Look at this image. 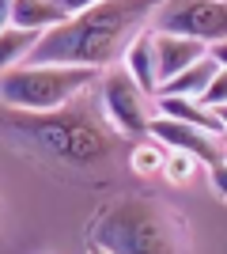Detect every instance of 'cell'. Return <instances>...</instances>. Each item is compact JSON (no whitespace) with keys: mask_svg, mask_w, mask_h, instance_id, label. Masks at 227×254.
<instances>
[{"mask_svg":"<svg viewBox=\"0 0 227 254\" xmlns=\"http://www.w3.org/2000/svg\"><path fill=\"white\" fill-rule=\"evenodd\" d=\"M167 0H98L80 15H68L61 27L38 38L27 64H87L102 68L136 38L144 23Z\"/></svg>","mask_w":227,"mask_h":254,"instance_id":"cell-1","label":"cell"},{"mask_svg":"<svg viewBox=\"0 0 227 254\" xmlns=\"http://www.w3.org/2000/svg\"><path fill=\"white\" fill-rule=\"evenodd\" d=\"M0 137L15 148L38 152V156L61 159V163H98L110 159L118 129L106 122V110H95L87 103H65L57 110H0Z\"/></svg>","mask_w":227,"mask_h":254,"instance_id":"cell-2","label":"cell"},{"mask_svg":"<svg viewBox=\"0 0 227 254\" xmlns=\"http://www.w3.org/2000/svg\"><path fill=\"white\" fill-rule=\"evenodd\" d=\"M91 243L110 254H189L182 216L155 197H118L95 216Z\"/></svg>","mask_w":227,"mask_h":254,"instance_id":"cell-3","label":"cell"},{"mask_svg":"<svg viewBox=\"0 0 227 254\" xmlns=\"http://www.w3.org/2000/svg\"><path fill=\"white\" fill-rule=\"evenodd\" d=\"M98 80L87 64H11L0 72V103L15 110H57Z\"/></svg>","mask_w":227,"mask_h":254,"instance_id":"cell-4","label":"cell"},{"mask_svg":"<svg viewBox=\"0 0 227 254\" xmlns=\"http://www.w3.org/2000/svg\"><path fill=\"white\" fill-rule=\"evenodd\" d=\"M98 103H102L106 118L114 122V129H118V133H125V137H144V133L151 129L148 91L133 80L129 68H110V72L102 76Z\"/></svg>","mask_w":227,"mask_h":254,"instance_id":"cell-5","label":"cell"},{"mask_svg":"<svg viewBox=\"0 0 227 254\" xmlns=\"http://www.w3.org/2000/svg\"><path fill=\"white\" fill-rule=\"evenodd\" d=\"M155 15H159V31L189 34L205 46L227 38V0H167Z\"/></svg>","mask_w":227,"mask_h":254,"instance_id":"cell-6","label":"cell"},{"mask_svg":"<svg viewBox=\"0 0 227 254\" xmlns=\"http://www.w3.org/2000/svg\"><path fill=\"white\" fill-rule=\"evenodd\" d=\"M151 137L159 140V144H167V148H178V152H189L193 159H201L205 167H216V163H224L227 159V137H216V133H208V129H197L189 126V122H178V118H151Z\"/></svg>","mask_w":227,"mask_h":254,"instance_id":"cell-7","label":"cell"},{"mask_svg":"<svg viewBox=\"0 0 227 254\" xmlns=\"http://www.w3.org/2000/svg\"><path fill=\"white\" fill-rule=\"evenodd\" d=\"M155 57H159V84L178 76L182 68H189L193 61L208 57V46L201 38H189V34H171L159 31L155 34Z\"/></svg>","mask_w":227,"mask_h":254,"instance_id":"cell-8","label":"cell"},{"mask_svg":"<svg viewBox=\"0 0 227 254\" xmlns=\"http://www.w3.org/2000/svg\"><path fill=\"white\" fill-rule=\"evenodd\" d=\"M125 68L133 72V80L148 91L159 95V57H155V34H136L125 46Z\"/></svg>","mask_w":227,"mask_h":254,"instance_id":"cell-9","label":"cell"},{"mask_svg":"<svg viewBox=\"0 0 227 254\" xmlns=\"http://www.w3.org/2000/svg\"><path fill=\"white\" fill-rule=\"evenodd\" d=\"M68 19V11L57 4V0H15L11 4V27H23V31H53Z\"/></svg>","mask_w":227,"mask_h":254,"instance_id":"cell-10","label":"cell"},{"mask_svg":"<svg viewBox=\"0 0 227 254\" xmlns=\"http://www.w3.org/2000/svg\"><path fill=\"white\" fill-rule=\"evenodd\" d=\"M159 110L167 118H178V122H189L197 129H208V133H216L224 137V122L212 106H205L201 99H185V95H159Z\"/></svg>","mask_w":227,"mask_h":254,"instance_id":"cell-11","label":"cell"},{"mask_svg":"<svg viewBox=\"0 0 227 254\" xmlns=\"http://www.w3.org/2000/svg\"><path fill=\"white\" fill-rule=\"evenodd\" d=\"M220 72V64L212 61V57H201V61H193L189 68H182L178 76H171V80H163L159 84V95H185V99H201V91L208 87V80Z\"/></svg>","mask_w":227,"mask_h":254,"instance_id":"cell-12","label":"cell"},{"mask_svg":"<svg viewBox=\"0 0 227 254\" xmlns=\"http://www.w3.org/2000/svg\"><path fill=\"white\" fill-rule=\"evenodd\" d=\"M42 31H23V27H4L0 31V72L11 68L15 61H27V53L38 46Z\"/></svg>","mask_w":227,"mask_h":254,"instance_id":"cell-13","label":"cell"},{"mask_svg":"<svg viewBox=\"0 0 227 254\" xmlns=\"http://www.w3.org/2000/svg\"><path fill=\"white\" fill-rule=\"evenodd\" d=\"M129 163H133L136 175H144V179L163 175V167H167V144H159V140H140V144L133 148Z\"/></svg>","mask_w":227,"mask_h":254,"instance_id":"cell-14","label":"cell"},{"mask_svg":"<svg viewBox=\"0 0 227 254\" xmlns=\"http://www.w3.org/2000/svg\"><path fill=\"white\" fill-rule=\"evenodd\" d=\"M197 163H201V159H193L189 152L167 148V167H163V175H167V182H189V175L197 171Z\"/></svg>","mask_w":227,"mask_h":254,"instance_id":"cell-15","label":"cell"},{"mask_svg":"<svg viewBox=\"0 0 227 254\" xmlns=\"http://www.w3.org/2000/svg\"><path fill=\"white\" fill-rule=\"evenodd\" d=\"M201 103L212 106V110H220V106H227V68H220L212 80H208V87L201 91Z\"/></svg>","mask_w":227,"mask_h":254,"instance_id":"cell-16","label":"cell"},{"mask_svg":"<svg viewBox=\"0 0 227 254\" xmlns=\"http://www.w3.org/2000/svg\"><path fill=\"white\" fill-rule=\"evenodd\" d=\"M208 179H212V186H216V193L227 201V159L224 163H216V167H208Z\"/></svg>","mask_w":227,"mask_h":254,"instance_id":"cell-17","label":"cell"},{"mask_svg":"<svg viewBox=\"0 0 227 254\" xmlns=\"http://www.w3.org/2000/svg\"><path fill=\"white\" fill-rule=\"evenodd\" d=\"M57 4H61L68 15H80V11H87L91 4H98V0H57Z\"/></svg>","mask_w":227,"mask_h":254,"instance_id":"cell-18","label":"cell"},{"mask_svg":"<svg viewBox=\"0 0 227 254\" xmlns=\"http://www.w3.org/2000/svg\"><path fill=\"white\" fill-rule=\"evenodd\" d=\"M208 57H212L220 68H227V38H224V42H212V46H208Z\"/></svg>","mask_w":227,"mask_h":254,"instance_id":"cell-19","label":"cell"},{"mask_svg":"<svg viewBox=\"0 0 227 254\" xmlns=\"http://www.w3.org/2000/svg\"><path fill=\"white\" fill-rule=\"evenodd\" d=\"M11 4H15V0H0V31L11 27Z\"/></svg>","mask_w":227,"mask_h":254,"instance_id":"cell-20","label":"cell"},{"mask_svg":"<svg viewBox=\"0 0 227 254\" xmlns=\"http://www.w3.org/2000/svg\"><path fill=\"white\" fill-rule=\"evenodd\" d=\"M216 114H220V122H224V137H227V106H220Z\"/></svg>","mask_w":227,"mask_h":254,"instance_id":"cell-21","label":"cell"},{"mask_svg":"<svg viewBox=\"0 0 227 254\" xmlns=\"http://www.w3.org/2000/svg\"><path fill=\"white\" fill-rule=\"evenodd\" d=\"M87 254H110V251H102V247H95V243H91V251H87Z\"/></svg>","mask_w":227,"mask_h":254,"instance_id":"cell-22","label":"cell"}]
</instances>
